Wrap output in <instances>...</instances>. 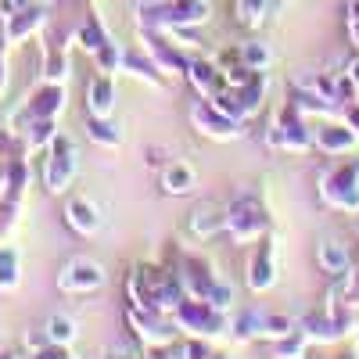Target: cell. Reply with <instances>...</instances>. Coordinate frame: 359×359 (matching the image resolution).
Here are the masks:
<instances>
[{"mask_svg": "<svg viewBox=\"0 0 359 359\" xmlns=\"http://www.w3.org/2000/svg\"><path fill=\"white\" fill-rule=\"evenodd\" d=\"M69 223L79 230V233H94L101 226V216H97V208L90 205V201H72L69 205Z\"/></svg>", "mask_w": 359, "mask_h": 359, "instance_id": "3", "label": "cell"}, {"mask_svg": "<svg viewBox=\"0 0 359 359\" xmlns=\"http://www.w3.org/2000/svg\"><path fill=\"white\" fill-rule=\"evenodd\" d=\"M165 184H169V191H187V184H191V169H169Z\"/></svg>", "mask_w": 359, "mask_h": 359, "instance_id": "5", "label": "cell"}, {"mask_svg": "<svg viewBox=\"0 0 359 359\" xmlns=\"http://www.w3.org/2000/svg\"><path fill=\"white\" fill-rule=\"evenodd\" d=\"M47 334H50V341H72V320H65V316H54L50 323H47Z\"/></svg>", "mask_w": 359, "mask_h": 359, "instance_id": "4", "label": "cell"}, {"mask_svg": "<svg viewBox=\"0 0 359 359\" xmlns=\"http://www.w3.org/2000/svg\"><path fill=\"white\" fill-rule=\"evenodd\" d=\"M104 277H101V266L97 262H86V259H76L69 262V269L62 273V287L65 291H90V287H97Z\"/></svg>", "mask_w": 359, "mask_h": 359, "instance_id": "2", "label": "cell"}, {"mask_svg": "<svg viewBox=\"0 0 359 359\" xmlns=\"http://www.w3.org/2000/svg\"><path fill=\"white\" fill-rule=\"evenodd\" d=\"M72 169H76L72 144H69V140H57V144H54V155H50V162H47V184H50V191H62V187L69 184Z\"/></svg>", "mask_w": 359, "mask_h": 359, "instance_id": "1", "label": "cell"}]
</instances>
